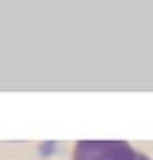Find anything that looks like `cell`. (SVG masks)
Returning a JSON list of instances; mask_svg holds the SVG:
<instances>
[{
    "instance_id": "1",
    "label": "cell",
    "mask_w": 153,
    "mask_h": 160,
    "mask_svg": "<svg viewBox=\"0 0 153 160\" xmlns=\"http://www.w3.org/2000/svg\"><path fill=\"white\" fill-rule=\"evenodd\" d=\"M73 160H149L128 141H79Z\"/></svg>"
}]
</instances>
